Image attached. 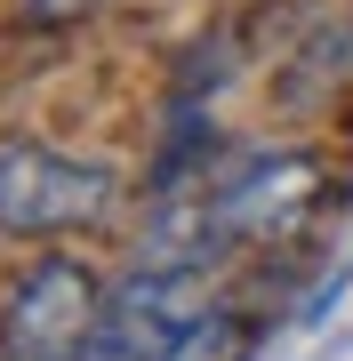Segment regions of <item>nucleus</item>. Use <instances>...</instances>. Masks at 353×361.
Listing matches in <instances>:
<instances>
[{"mask_svg":"<svg viewBox=\"0 0 353 361\" xmlns=\"http://www.w3.org/2000/svg\"><path fill=\"white\" fill-rule=\"evenodd\" d=\"M241 353H249V329L233 322V313H209L201 329H185V345L169 361H241Z\"/></svg>","mask_w":353,"mask_h":361,"instance_id":"obj_5","label":"nucleus"},{"mask_svg":"<svg viewBox=\"0 0 353 361\" xmlns=\"http://www.w3.org/2000/svg\"><path fill=\"white\" fill-rule=\"evenodd\" d=\"M97 0H25V16L32 25H73V16H89Z\"/></svg>","mask_w":353,"mask_h":361,"instance_id":"obj_6","label":"nucleus"},{"mask_svg":"<svg viewBox=\"0 0 353 361\" xmlns=\"http://www.w3.org/2000/svg\"><path fill=\"white\" fill-rule=\"evenodd\" d=\"M113 209V169L105 161H73V153H49L32 137H8L0 145V233H80Z\"/></svg>","mask_w":353,"mask_h":361,"instance_id":"obj_1","label":"nucleus"},{"mask_svg":"<svg viewBox=\"0 0 353 361\" xmlns=\"http://www.w3.org/2000/svg\"><path fill=\"white\" fill-rule=\"evenodd\" d=\"M201 322H209V265H161V257H144L97 313V329L144 361H169L185 345V329H201Z\"/></svg>","mask_w":353,"mask_h":361,"instance_id":"obj_2","label":"nucleus"},{"mask_svg":"<svg viewBox=\"0 0 353 361\" xmlns=\"http://www.w3.org/2000/svg\"><path fill=\"white\" fill-rule=\"evenodd\" d=\"M97 281L80 273L73 257H40L25 281H16L8 313H0V345L16 361H65L73 345L97 337Z\"/></svg>","mask_w":353,"mask_h":361,"instance_id":"obj_3","label":"nucleus"},{"mask_svg":"<svg viewBox=\"0 0 353 361\" xmlns=\"http://www.w3.org/2000/svg\"><path fill=\"white\" fill-rule=\"evenodd\" d=\"M314 153H265V161H249L233 185H217V201H209V217L225 241H241V233H289L314 209Z\"/></svg>","mask_w":353,"mask_h":361,"instance_id":"obj_4","label":"nucleus"},{"mask_svg":"<svg viewBox=\"0 0 353 361\" xmlns=\"http://www.w3.org/2000/svg\"><path fill=\"white\" fill-rule=\"evenodd\" d=\"M65 361H144V353H129V345H120V337H105V329H97L89 345H73Z\"/></svg>","mask_w":353,"mask_h":361,"instance_id":"obj_7","label":"nucleus"}]
</instances>
